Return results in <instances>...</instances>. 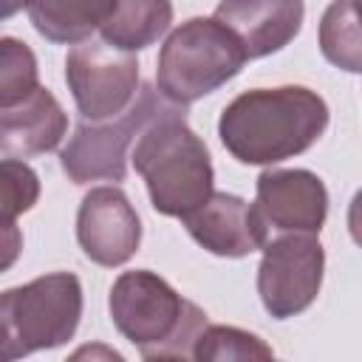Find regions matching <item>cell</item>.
<instances>
[{
	"label": "cell",
	"instance_id": "cell-14",
	"mask_svg": "<svg viewBox=\"0 0 362 362\" xmlns=\"http://www.w3.org/2000/svg\"><path fill=\"white\" fill-rule=\"evenodd\" d=\"M116 0H25V11L40 37L57 45L85 42L102 28Z\"/></svg>",
	"mask_w": 362,
	"mask_h": 362
},
{
	"label": "cell",
	"instance_id": "cell-15",
	"mask_svg": "<svg viewBox=\"0 0 362 362\" xmlns=\"http://www.w3.org/2000/svg\"><path fill=\"white\" fill-rule=\"evenodd\" d=\"M173 23L170 0H116L107 23L99 28L102 40L122 51H141L153 45Z\"/></svg>",
	"mask_w": 362,
	"mask_h": 362
},
{
	"label": "cell",
	"instance_id": "cell-1",
	"mask_svg": "<svg viewBox=\"0 0 362 362\" xmlns=\"http://www.w3.org/2000/svg\"><path fill=\"white\" fill-rule=\"evenodd\" d=\"M325 127V99L311 88L283 85L235 96L221 113L218 136L240 164H277L305 153Z\"/></svg>",
	"mask_w": 362,
	"mask_h": 362
},
{
	"label": "cell",
	"instance_id": "cell-3",
	"mask_svg": "<svg viewBox=\"0 0 362 362\" xmlns=\"http://www.w3.org/2000/svg\"><path fill=\"white\" fill-rule=\"evenodd\" d=\"M133 167L147 184L153 209L167 218H184L212 195V158L187 124L184 107L164 113L139 136Z\"/></svg>",
	"mask_w": 362,
	"mask_h": 362
},
{
	"label": "cell",
	"instance_id": "cell-20",
	"mask_svg": "<svg viewBox=\"0 0 362 362\" xmlns=\"http://www.w3.org/2000/svg\"><path fill=\"white\" fill-rule=\"evenodd\" d=\"M348 229H351L354 243L362 249V189L354 195V201L348 206Z\"/></svg>",
	"mask_w": 362,
	"mask_h": 362
},
{
	"label": "cell",
	"instance_id": "cell-11",
	"mask_svg": "<svg viewBox=\"0 0 362 362\" xmlns=\"http://www.w3.org/2000/svg\"><path fill=\"white\" fill-rule=\"evenodd\" d=\"M181 221L195 243L218 257H246L263 249L269 240V232L255 206L229 192H212Z\"/></svg>",
	"mask_w": 362,
	"mask_h": 362
},
{
	"label": "cell",
	"instance_id": "cell-2",
	"mask_svg": "<svg viewBox=\"0 0 362 362\" xmlns=\"http://www.w3.org/2000/svg\"><path fill=\"white\" fill-rule=\"evenodd\" d=\"M110 320L144 359H192L206 314L147 269L124 272L110 288Z\"/></svg>",
	"mask_w": 362,
	"mask_h": 362
},
{
	"label": "cell",
	"instance_id": "cell-9",
	"mask_svg": "<svg viewBox=\"0 0 362 362\" xmlns=\"http://www.w3.org/2000/svg\"><path fill=\"white\" fill-rule=\"evenodd\" d=\"M252 206L266 232L320 235L328 215V189L311 170H263Z\"/></svg>",
	"mask_w": 362,
	"mask_h": 362
},
{
	"label": "cell",
	"instance_id": "cell-13",
	"mask_svg": "<svg viewBox=\"0 0 362 362\" xmlns=\"http://www.w3.org/2000/svg\"><path fill=\"white\" fill-rule=\"evenodd\" d=\"M68 130V116L57 96L37 85L14 105L0 107V153L3 158H28L54 150Z\"/></svg>",
	"mask_w": 362,
	"mask_h": 362
},
{
	"label": "cell",
	"instance_id": "cell-5",
	"mask_svg": "<svg viewBox=\"0 0 362 362\" xmlns=\"http://www.w3.org/2000/svg\"><path fill=\"white\" fill-rule=\"evenodd\" d=\"M82 317V286L71 272L42 274L25 286L6 288L0 300L3 359H20L42 348L65 345Z\"/></svg>",
	"mask_w": 362,
	"mask_h": 362
},
{
	"label": "cell",
	"instance_id": "cell-21",
	"mask_svg": "<svg viewBox=\"0 0 362 362\" xmlns=\"http://www.w3.org/2000/svg\"><path fill=\"white\" fill-rule=\"evenodd\" d=\"M20 3H25V0H6V6H3V17H8Z\"/></svg>",
	"mask_w": 362,
	"mask_h": 362
},
{
	"label": "cell",
	"instance_id": "cell-22",
	"mask_svg": "<svg viewBox=\"0 0 362 362\" xmlns=\"http://www.w3.org/2000/svg\"><path fill=\"white\" fill-rule=\"evenodd\" d=\"M354 6H356V11H359V17H362V0H354Z\"/></svg>",
	"mask_w": 362,
	"mask_h": 362
},
{
	"label": "cell",
	"instance_id": "cell-8",
	"mask_svg": "<svg viewBox=\"0 0 362 362\" xmlns=\"http://www.w3.org/2000/svg\"><path fill=\"white\" fill-rule=\"evenodd\" d=\"M325 252L311 232H280L266 240L257 266V294L274 320L305 311L322 286Z\"/></svg>",
	"mask_w": 362,
	"mask_h": 362
},
{
	"label": "cell",
	"instance_id": "cell-10",
	"mask_svg": "<svg viewBox=\"0 0 362 362\" xmlns=\"http://www.w3.org/2000/svg\"><path fill=\"white\" fill-rule=\"evenodd\" d=\"M76 240L99 266L127 263L141 243V221L119 187H93L76 212Z\"/></svg>",
	"mask_w": 362,
	"mask_h": 362
},
{
	"label": "cell",
	"instance_id": "cell-17",
	"mask_svg": "<svg viewBox=\"0 0 362 362\" xmlns=\"http://www.w3.org/2000/svg\"><path fill=\"white\" fill-rule=\"evenodd\" d=\"M274 351L255 334L232 325H206L192 348V359L223 362V359H272Z\"/></svg>",
	"mask_w": 362,
	"mask_h": 362
},
{
	"label": "cell",
	"instance_id": "cell-19",
	"mask_svg": "<svg viewBox=\"0 0 362 362\" xmlns=\"http://www.w3.org/2000/svg\"><path fill=\"white\" fill-rule=\"evenodd\" d=\"M37 173L17 158H3V229L14 226V218L20 212H28L37 204Z\"/></svg>",
	"mask_w": 362,
	"mask_h": 362
},
{
	"label": "cell",
	"instance_id": "cell-18",
	"mask_svg": "<svg viewBox=\"0 0 362 362\" xmlns=\"http://www.w3.org/2000/svg\"><path fill=\"white\" fill-rule=\"evenodd\" d=\"M34 88H37L34 51L14 37H3L0 40V107L20 102Z\"/></svg>",
	"mask_w": 362,
	"mask_h": 362
},
{
	"label": "cell",
	"instance_id": "cell-12",
	"mask_svg": "<svg viewBox=\"0 0 362 362\" xmlns=\"http://www.w3.org/2000/svg\"><path fill=\"white\" fill-rule=\"evenodd\" d=\"M303 0H221L212 17L240 40L249 59H257L288 45L303 25Z\"/></svg>",
	"mask_w": 362,
	"mask_h": 362
},
{
	"label": "cell",
	"instance_id": "cell-6",
	"mask_svg": "<svg viewBox=\"0 0 362 362\" xmlns=\"http://www.w3.org/2000/svg\"><path fill=\"white\" fill-rule=\"evenodd\" d=\"M181 105H173L161 96L153 85H141L133 105L99 124V122H82L76 124L71 141L59 153V164L65 175L74 184L88 181H124L127 175V147L136 136H141L156 119H161L170 110H178Z\"/></svg>",
	"mask_w": 362,
	"mask_h": 362
},
{
	"label": "cell",
	"instance_id": "cell-4",
	"mask_svg": "<svg viewBox=\"0 0 362 362\" xmlns=\"http://www.w3.org/2000/svg\"><path fill=\"white\" fill-rule=\"evenodd\" d=\"M246 59L240 40L221 20L192 17L161 45L156 82L164 99L187 107L238 76Z\"/></svg>",
	"mask_w": 362,
	"mask_h": 362
},
{
	"label": "cell",
	"instance_id": "cell-7",
	"mask_svg": "<svg viewBox=\"0 0 362 362\" xmlns=\"http://www.w3.org/2000/svg\"><path fill=\"white\" fill-rule=\"evenodd\" d=\"M65 82L85 122L122 116L139 88V59L110 42H76L65 57Z\"/></svg>",
	"mask_w": 362,
	"mask_h": 362
},
{
	"label": "cell",
	"instance_id": "cell-16",
	"mask_svg": "<svg viewBox=\"0 0 362 362\" xmlns=\"http://www.w3.org/2000/svg\"><path fill=\"white\" fill-rule=\"evenodd\" d=\"M322 57L351 74H362V17L354 0H334L320 20Z\"/></svg>",
	"mask_w": 362,
	"mask_h": 362
}]
</instances>
